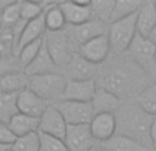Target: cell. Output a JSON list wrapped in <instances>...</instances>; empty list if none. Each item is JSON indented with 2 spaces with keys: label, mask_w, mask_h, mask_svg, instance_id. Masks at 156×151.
<instances>
[{
  "label": "cell",
  "mask_w": 156,
  "mask_h": 151,
  "mask_svg": "<svg viewBox=\"0 0 156 151\" xmlns=\"http://www.w3.org/2000/svg\"><path fill=\"white\" fill-rule=\"evenodd\" d=\"M120 121H118V128H120V135L129 136L137 140L149 150H153L151 144L149 129L153 117L147 114L138 105L126 106L118 110Z\"/></svg>",
  "instance_id": "obj_1"
},
{
  "label": "cell",
  "mask_w": 156,
  "mask_h": 151,
  "mask_svg": "<svg viewBox=\"0 0 156 151\" xmlns=\"http://www.w3.org/2000/svg\"><path fill=\"white\" fill-rule=\"evenodd\" d=\"M66 84H68V79L62 73L29 77V88L43 100H46L48 105L50 103L55 105L61 102L64 98Z\"/></svg>",
  "instance_id": "obj_2"
},
{
  "label": "cell",
  "mask_w": 156,
  "mask_h": 151,
  "mask_svg": "<svg viewBox=\"0 0 156 151\" xmlns=\"http://www.w3.org/2000/svg\"><path fill=\"white\" fill-rule=\"evenodd\" d=\"M137 35H138V32H137V14L109 23L108 39L115 52L120 54L129 51L130 45L134 41Z\"/></svg>",
  "instance_id": "obj_3"
},
{
  "label": "cell",
  "mask_w": 156,
  "mask_h": 151,
  "mask_svg": "<svg viewBox=\"0 0 156 151\" xmlns=\"http://www.w3.org/2000/svg\"><path fill=\"white\" fill-rule=\"evenodd\" d=\"M44 43L59 70L65 69L75 54L72 52V44L68 37V32H65V29L61 32H47V35L44 36Z\"/></svg>",
  "instance_id": "obj_4"
},
{
  "label": "cell",
  "mask_w": 156,
  "mask_h": 151,
  "mask_svg": "<svg viewBox=\"0 0 156 151\" xmlns=\"http://www.w3.org/2000/svg\"><path fill=\"white\" fill-rule=\"evenodd\" d=\"M55 109L62 114L65 122L68 125H90L95 113L91 102H72L61 100L55 103Z\"/></svg>",
  "instance_id": "obj_5"
},
{
  "label": "cell",
  "mask_w": 156,
  "mask_h": 151,
  "mask_svg": "<svg viewBox=\"0 0 156 151\" xmlns=\"http://www.w3.org/2000/svg\"><path fill=\"white\" fill-rule=\"evenodd\" d=\"M136 73L127 67H115L104 74L101 87L115 93L122 99V96L129 93L136 85Z\"/></svg>",
  "instance_id": "obj_6"
},
{
  "label": "cell",
  "mask_w": 156,
  "mask_h": 151,
  "mask_svg": "<svg viewBox=\"0 0 156 151\" xmlns=\"http://www.w3.org/2000/svg\"><path fill=\"white\" fill-rule=\"evenodd\" d=\"M109 25L105 22H101L98 19L93 18L91 21L79 25V26H71V33H68V37L71 40V44L73 47V44H76L77 48H80V45H83L84 43L93 40L95 37L108 35Z\"/></svg>",
  "instance_id": "obj_7"
},
{
  "label": "cell",
  "mask_w": 156,
  "mask_h": 151,
  "mask_svg": "<svg viewBox=\"0 0 156 151\" xmlns=\"http://www.w3.org/2000/svg\"><path fill=\"white\" fill-rule=\"evenodd\" d=\"M64 142L69 151H91L97 146L88 125H68Z\"/></svg>",
  "instance_id": "obj_8"
},
{
  "label": "cell",
  "mask_w": 156,
  "mask_h": 151,
  "mask_svg": "<svg viewBox=\"0 0 156 151\" xmlns=\"http://www.w3.org/2000/svg\"><path fill=\"white\" fill-rule=\"evenodd\" d=\"M64 70V76L68 80L87 81V80H95V76L100 73V66L88 62L79 52H75Z\"/></svg>",
  "instance_id": "obj_9"
},
{
  "label": "cell",
  "mask_w": 156,
  "mask_h": 151,
  "mask_svg": "<svg viewBox=\"0 0 156 151\" xmlns=\"http://www.w3.org/2000/svg\"><path fill=\"white\" fill-rule=\"evenodd\" d=\"M68 129V124L65 122L62 114L55 109V106L50 105L43 116L40 117V124H39V132L47 136H53L57 139H65Z\"/></svg>",
  "instance_id": "obj_10"
},
{
  "label": "cell",
  "mask_w": 156,
  "mask_h": 151,
  "mask_svg": "<svg viewBox=\"0 0 156 151\" xmlns=\"http://www.w3.org/2000/svg\"><path fill=\"white\" fill-rule=\"evenodd\" d=\"M59 8L69 26H79L93 19L91 2H62Z\"/></svg>",
  "instance_id": "obj_11"
},
{
  "label": "cell",
  "mask_w": 156,
  "mask_h": 151,
  "mask_svg": "<svg viewBox=\"0 0 156 151\" xmlns=\"http://www.w3.org/2000/svg\"><path fill=\"white\" fill-rule=\"evenodd\" d=\"M88 126H90V131H91V135L95 139V142L102 144L116 135L118 119H116L115 114L112 113L95 114Z\"/></svg>",
  "instance_id": "obj_12"
},
{
  "label": "cell",
  "mask_w": 156,
  "mask_h": 151,
  "mask_svg": "<svg viewBox=\"0 0 156 151\" xmlns=\"http://www.w3.org/2000/svg\"><path fill=\"white\" fill-rule=\"evenodd\" d=\"M111 43H109L108 35L95 37L93 40L84 43L83 45H80L79 54L84 59H87L88 62H91L94 65H101L102 62H105L108 59L109 54H111Z\"/></svg>",
  "instance_id": "obj_13"
},
{
  "label": "cell",
  "mask_w": 156,
  "mask_h": 151,
  "mask_svg": "<svg viewBox=\"0 0 156 151\" xmlns=\"http://www.w3.org/2000/svg\"><path fill=\"white\" fill-rule=\"evenodd\" d=\"M129 52L131 58L134 59L138 66L142 69H148V67L156 66L155 65V55H156V45L149 40L142 36L137 35L134 41L131 43L129 48Z\"/></svg>",
  "instance_id": "obj_14"
},
{
  "label": "cell",
  "mask_w": 156,
  "mask_h": 151,
  "mask_svg": "<svg viewBox=\"0 0 156 151\" xmlns=\"http://www.w3.org/2000/svg\"><path fill=\"white\" fill-rule=\"evenodd\" d=\"M48 103L37 96L30 88L21 91L17 95V107L18 113H22L25 116H30L35 118H40L46 109L48 107Z\"/></svg>",
  "instance_id": "obj_15"
},
{
  "label": "cell",
  "mask_w": 156,
  "mask_h": 151,
  "mask_svg": "<svg viewBox=\"0 0 156 151\" xmlns=\"http://www.w3.org/2000/svg\"><path fill=\"white\" fill-rule=\"evenodd\" d=\"M95 80H87V81H76V80H68V84L65 88V93L62 100H72V102H87L93 100L97 91Z\"/></svg>",
  "instance_id": "obj_16"
},
{
  "label": "cell",
  "mask_w": 156,
  "mask_h": 151,
  "mask_svg": "<svg viewBox=\"0 0 156 151\" xmlns=\"http://www.w3.org/2000/svg\"><path fill=\"white\" fill-rule=\"evenodd\" d=\"M46 30L47 29H46V23H44V12L40 17L36 18V19H32V21H29V22H27L24 29H22V33H21L20 39H18L14 55L17 56L18 52H20L25 45L33 43V41L44 39V32H46Z\"/></svg>",
  "instance_id": "obj_17"
},
{
  "label": "cell",
  "mask_w": 156,
  "mask_h": 151,
  "mask_svg": "<svg viewBox=\"0 0 156 151\" xmlns=\"http://www.w3.org/2000/svg\"><path fill=\"white\" fill-rule=\"evenodd\" d=\"M28 77L32 76H43V74H53V73H59V67L53 61L50 52L47 49L46 43H43L41 49L39 51L37 56L33 59V62L24 70Z\"/></svg>",
  "instance_id": "obj_18"
},
{
  "label": "cell",
  "mask_w": 156,
  "mask_h": 151,
  "mask_svg": "<svg viewBox=\"0 0 156 151\" xmlns=\"http://www.w3.org/2000/svg\"><path fill=\"white\" fill-rule=\"evenodd\" d=\"M93 109L95 114L102 113H112L116 114L118 110L122 107V99L116 96L115 93L109 92L108 89L102 87H98L95 91V95L91 100Z\"/></svg>",
  "instance_id": "obj_19"
},
{
  "label": "cell",
  "mask_w": 156,
  "mask_h": 151,
  "mask_svg": "<svg viewBox=\"0 0 156 151\" xmlns=\"http://www.w3.org/2000/svg\"><path fill=\"white\" fill-rule=\"evenodd\" d=\"M156 26V7L153 2L142 3L137 12V32L140 36L149 39L152 30Z\"/></svg>",
  "instance_id": "obj_20"
},
{
  "label": "cell",
  "mask_w": 156,
  "mask_h": 151,
  "mask_svg": "<svg viewBox=\"0 0 156 151\" xmlns=\"http://www.w3.org/2000/svg\"><path fill=\"white\" fill-rule=\"evenodd\" d=\"M29 88V77L25 72H12L0 76V93H18Z\"/></svg>",
  "instance_id": "obj_21"
},
{
  "label": "cell",
  "mask_w": 156,
  "mask_h": 151,
  "mask_svg": "<svg viewBox=\"0 0 156 151\" xmlns=\"http://www.w3.org/2000/svg\"><path fill=\"white\" fill-rule=\"evenodd\" d=\"M39 124H40V118L17 113L7 125L15 136L22 137L29 133H33V132H39Z\"/></svg>",
  "instance_id": "obj_22"
},
{
  "label": "cell",
  "mask_w": 156,
  "mask_h": 151,
  "mask_svg": "<svg viewBox=\"0 0 156 151\" xmlns=\"http://www.w3.org/2000/svg\"><path fill=\"white\" fill-rule=\"evenodd\" d=\"M106 151H152L138 143L137 140L131 139L124 135H115L112 139H109L108 142L100 144Z\"/></svg>",
  "instance_id": "obj_23"
},
{
  "label": "cell",
  "mask_w": 156,
  "mask_h": 151,
  "mask_svg": "<svg viewBox=\"0 0 156 151\" xmlns=\"http://www.w3.org/2000/svg\"><path fill=\"white\" fill-rule=\"evenodd\" d=\"M44 23L47 32H61L66 26V21L59 8V3H44Z\"/></svg>",
  "instance_id": "obj_24"
},
{
  "label": "cell",
  "mask_w": 156,
  "mask_h": 151,
  "mask_svg": "<svg viewBox=\"0 0 156 151\" xmlns=\"http://www.w3.org/2000/svg\"><path fill=\"white\" fill-rule=\"evenodd\" d=\"M141 6L142 2H138V0H118V2H115L111 23L137 14L138 10L141 8Z\"/></svg>",
  "instance_id": "obj_25"
},
{
  "label": "cell",
  "mask_w": 156,
  "mask_h": 151,
  "mask_svg": "<svg viewBox=\"0 0 156 151\" xmlns=\"http://www.w3.org/2000/svg\"><path fill=\"white\" fill-rule=\"evenodd\" d=\"M17 113V95L15 93H0V124L7 125Z\"/></svg>",
  "instance_id": "obj_26"
},
{
  "label": "cell",
  "mask_w": 156,
  "mask_h": 151,
  "mask_svg": "<svg viewBox=\"0 0 156 151\" xmlns=\"http://www.w3.org/2000/svg\"><path fill=\"white\" fill-rule=\"evenodd\" d=\"M137 105L147 114L156 117V84L142 88L137 98Z\"/></svg>",
  "instance_id": "obj_27"
},
{
  "label": "cell",
  "mask_w": 156,
  "mask_h": 151,
  "mask_svg": "<svg viewBox=\"0 0 156 151\" xmlns=\"http://www.w3.org/2000/svg\"><path fill=\"white\" fill-rule=\"evenodd\" d=\"M113 7H115V0H95V2H91L93 18L109 25L111 19H112Z\"/></svg>",
  "instance_id": "obj_28"
},
{
  "label": "cell",
  "mask_w": 156,
  "mask_h": 151,
  "mask_svg": "<svg viewBox=\"0 0 156 151\" xmlns=\"http://www.w3.org/2000/svg\"><path fill=\"white\" fill-rule=\"evenodd\" d=\"M43 43H44V39H41V40H37V41H33V43L25 45L24 48H22L20 52H18L17 58H18V62H20L21 67H22V70L27 69V67L33 62V59L37 56L39 51L41 49V45H43Z\"/></svg>",
  "instance_id": "obj_29"
},
{
  "label": "cell",
  "mask_w": 156,
  "mask_h": 151,
  "mask_svg": "<svg viewBox=\"0 0 156 151\" xmlns=\"http://www.w3.org/2000/svg\"><path fill=\"white\" fill-rule=\"evenodd\" d=\"M12 151H40V133L33 132L27 136L17 137L15 143L11 146Z\"/></svg>",
  "instance_id": "obj_30"
},
{
  "label": "cell",
  "mask_w": 156,
  "mask_h": 151,
  "mask_svg": "<svg viewBox=\"0 0 156 151\" xmlns=\"http://www.w3.org/2000/svg\"><path fill=\"white\" fill-rule=\"evenodd\" d=\"M21 4V19L24 22H29L32 19H36L44 12L46 4L43 2H20Z\"/></svg>",
  "instance_id": "obj_31"
},
{
  "label": "cell",
  "mask_w": 156,
  "mask_h": 151,
  "mask_svg": "<svg viewBox=\"0 0 156 151\" xmlns=\"http://www.w3.org/2000/svg\"><path fill=\"white\" fill-rule=\"evenodd\" d=\"M2 19L6 23V26L12 28L15 26L18 22L21 21V4L20 2H11L6 8L2 12Z\"/></svg>",
  "instance_id": "obj_32"
},
{
  "label": "cell",
  "mask_w": 156,
  "mask_h": 151,
  "mask_svg": "<svg viewBox=\"0 0 156 151\" xmlns=\"http://www.w3.org/2000/svg\"><path fill=\"white\" fill-rule=\"evenodd\" d=\"M40 151H69V150L62 139H57V137L40 133Z\"/></svg>",
  "instance_id": "obj_33"
},
{
  "label": "cell",
  "mask_w": 156,
  "mask_h": 151,
  "mask_svg": "<svg viewBox=\"0 0 156 151\" xmlns=\"http://www.w3.org/2000/svg\"><path fill=\"white\" fill-rule=\"evenodd\" d=\"M15 140H17V136L11 132V129L9 128V125L0 124V144L11 147L15 143Z\"/></svg>",
  "instance_id": "obj_34"
},
{
  "label": "cell",
  "mask_w": 156,
  "mask_h": 151,
  "mask_svg": "<svg viewBox=\"0 0 156 151\" xmlns=\"http://www.w3.org/2000/svg\"><path fill=\"white\" fill-rule=\"evenodd\" d=\"M149 137H151V144H152V148L153 150H156V117H153L152 124H151Z\"/></svg>",
  "instance_id": "obj_35"
},
{
  "label": "cell",
  "mask_w": 156,
  "mask_h": 151,
  "mask_svg": "<svg viewBox=\"0 0 156 151\" xmlns=\"http://www.w3.org/2000/svg\"><path fill=\"white\" fill-rule=\"evenodd\" d=\"M9 29V28L6 26V23L3 22V19H2V14H0V35H3L6 30Z\"/></svg>",
  "instance_id": "obj_36"
},
{
  "label": "cell",
  "mask_w": 156,
  "mask_h": 151,
  "mask_svg": "<svg viewBox=\"0 0 156 151\" xmlns=\"http://www.w3.org/2000/svg\"><path fill=\"white\" fill-rule=\"evenodd\" d=\"M10 3H11V2H6V0H0V14L3 12V10L6 8V7L9 6Z\"/></svg>",
  "instance_id": "obj_37"
},
{
  "label": "cell",
  "mask_w": 156,
  "mask_h": 151,
  "mask_svg": "<svg viewBox=\"0 0 156 151\" xmlns=\"http://www.w3.org/2000/svg\"><path fill=\"white\" fill-rule=\"evenodd\" d=\"M149 40L152 41V43L156 45V26H155V29L152 30V33H151V36H149Z\"/></svg>",
  "instance_id": "obj_38"
},
{
  "label": "cell",
  "mask_w": 156,
  "mask_h": 151,
  "mask_svg": "<svg viewBox=\"0 0 156 151\" xmlns=\"http://www.w3.org/2000/svg\"><path fill=\"white\" fill-rule=\"evenodd\" d=\"M91 151H106V150H105V148H104V147H101V146H98V144H97L94 148H93Z\"/></svg>",
  "instance_id": "obj_39"
},
{
  "label": "cell",
  "mask_w": 156,
  "mask_h": 151,
  "mask_svg": "<svg viewBox=\"0 0 156 151\" xmlns=\"http://www.w3.org/2000/svg\"><path fill=\"white\" fill-rule=\"evenodd\" d=\"M11 147H9V146H4V144H0V151H9Z\"/></svg>",
  "instance_id": "obj_40"
},
{
  "label": "cell",
  "mask_w": 156,
  "mask_h": 151,
  "mask_svg": "<svg viewBox=\"0 0 156 151\" xmlns=\"http://www.w3.org/2000/svg\"><path fill=\"white\" fill-rule=\"evenodd\" d=\"M155 65H156V55H155Z\"/></svg>",
  "instance_id": "obj_41"
},
{
  "label": "cell",
  "mask_w": 156,
  "mask_h": 151,
  "mask_svg": "<svg viewBox=\"0 0 156 151\" xmlns=\"http://www.w3.org/2000/svg\"><path fill=\"white\" fill-rule=\"evenodd\" d=\"M153 3H155V7H156V2H153Z\"/></svg>",
  "instance_id": "obj_42"
},
{
  "label": "cell",
  "mask_w": 156,
  "mask_h": 151,
  "mask_svg": "<svg viewBox=\"0 0 156 151\" xmlns=\"http://www.w3.org/2000/svg\"><path fill=\"white\" fill-rule=\"evenodd\" d=\"M9 151H12V150H11V148H10V150H9Z\"/></svg>",
  "instance_id": "obj_43"
},
{
  "label": "cell",
  "mask_w": 156,
  "mask_h": 151,
  "mask_svg": "<svg viewBox=\"0 0 156 151\" xmlns=\"http://www.w3.org/2000/svg\"><path fill=\"white\" fill-rule=\"evenodd\" d=\"M152 151H156V150H152Z\"/></svg>",
  "instance_id": "obj_44"
},
{
  "label": "cell",
  "mask_w": 156,
  "mask_h": 151,
  "mask_svg": "<svg viewBox=\"0 0 156 151\" xmlns=\"http://www.w3.org/2000/svg\"><path fill=\"white\" fill-rule=\"evenodd\" d=\"M0 58H2V55H0Z\"/></svg>",
  "instance_id": "obj_45"
}]
</instances>
